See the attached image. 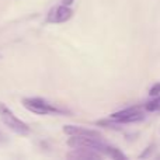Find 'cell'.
<instances>
[{"label": "cell", "instance_id": "obj_1", "mask_svg": "<svg viewBox=\"0 0 160 160\" xmlns=\"http://www.w3.org/2000/svg\"><path fill=\"white\" fill-rule=\"evenodd\" d=\"M0 119L3 121V124L7 128H10L13 132H16L17 135L25 136L30 133V127L25 124L24 121H21L20 118H17L14 115V112L4 104L0 101Z\"/></svg>", "mask_w": 160, "mask_h": 160}, {"label": "cell", "instance_id": "obj_2", "mask_svg": "<svg viewBox=\"0 0 160 160\" xmlns=\"http://www.w3.org/2000/svg\"><path fill=\"white\" fill-rule=\"evenodd\" d=\"M68 145L73 149H90L101 153V155H108L110 145L101 142L98 138H90V136H72L68 141Z\"/></svg>", "mask_w": 160, "mask_h": 160}, {"label": "cell", "instance_id": "obj_3", "mask_svg": "<svg viewBox=\"0 0 160 160\" xmlns=\"http://www.w3.org/2000/svg\"><path fill=\"white\" fill-rule=\"evenodd\" d=\"M22 105L27 108L28 111L34 114H38V115H47V114H66L68 110H62L58 108L55 105L49 104L48 101L38 97H31V98H24L22 100Z\"/></svg>", "mask_w": 160, "mask_h": 160}, {"label": "cell", "instance_id": "obj_4", "mask_svg": "<svg viewBox=\"0 0 160 160\" xmlns=\"http://www.w3.org/2000/svg\"><path fill=\"white\" fill-rule=\"evenodd\" d=\"M73 16V10L69 7V6H56V7H52L49 10L47 16L48 22H52V24H61V22H66L68 20H70Z\"/></svg>", "mask_w": 160, "mask_h": 160}, {"label": "cell", "instance_id": "obj_5", "mask_svg": "<svg viewBox=\"0 0 160 160\" xmlns=\"http://www.w3.org/2000/svg\"><path fill=\"white\" fill-rule=\"evenodd\" d=\"M63 132L70 136H90V138H98V139L102 138L98 131L88 129V128H83V127H75V125H65Z\"/></svg>", "mask_w": 160, "mask_h": 160}, {"label": "cell", "instance_id": "obj_6", "mask_svg": "<svg viewBox=\"0 0 160 160\" xmlns=\"http://www.w3.org/2000/svg\"><path fill=\"white\" fill-rule=\"evenodd\" d=\"M69 159H100L101 153L96 152V150H90V149H76L75 152L68 153Z\"/></svg>", "mask_w": 160, "mask_h": 160}, {"label": "cell", "instance_id": "obj_7", "mask_svg": "<svg viewBox=\"0 0 160 160\" xmlns=\"http://www.w3.org/2000/svg\"><path fill=\"white\" fill-rule=\"evenodd\" d=\"M145 110L150 111V112H156V111H160V94L156 96L153 100H150L149 102L145 104Z\"/></svg>", "mask_w": 160, "mask_h": 160}, {"label": "cell", "instance_id": "obj_8", "mask_svg": "<svg viewBox=\"0 0 160 160\" xmlns=\"http://www.w3.org/2000/svg\"><path fill=\"white\" fill-rule=\"evenodd\" d=\"M149 94H150L152 97L159 96V94H160V83H156V84L153 86L152 88H150V90H149Z\"/></svg>", "mask_w": 160, "mask_h": 160}, {"label": "cell", "instance_id": "obj_9", "mask_svg": "<svg viewBox=\"0 0 160 160\" xmlns=\"http://www.w3.org/2000/svg\"><path fill=\"white\" fill-rule=\"evenodd\" d=\"M8 139H7V136L4 135V133L2 132V131H0V143H6V142H7Z\"/></svg>", "mask_w": 160, "mask_h": 160}, {"label": "cell", "instance_id": "obj_10", "mask_svg": "<svg viewBox=\"0 0 160 160\" xmlns=\"http://www.w3.org/2000/svg\"><path fill=\"white\" fill-rule=\"evenodd\" d=\"M152 148H153V145H152V146H149V148H146V152H143V153H142V155H141V158H146V156H148V153H149V152H152Z\"/></svg>", "mask_w": 160, "mask_h": 160}, {"label": "cell", "instance_id": "obj_11", "mask_svg": "<svg viewBox=\"0 0 160 160\" xmlns=\"http://www.w3.org/2000/svg\"><path fill=\"white\" fill-rule=\"evenodd\" d=\"M62 3H63L65 6H70V4L75 3V0H62Z\"/></svg>", "mask_w": 160, "mask_h": 160}]
</instances>
